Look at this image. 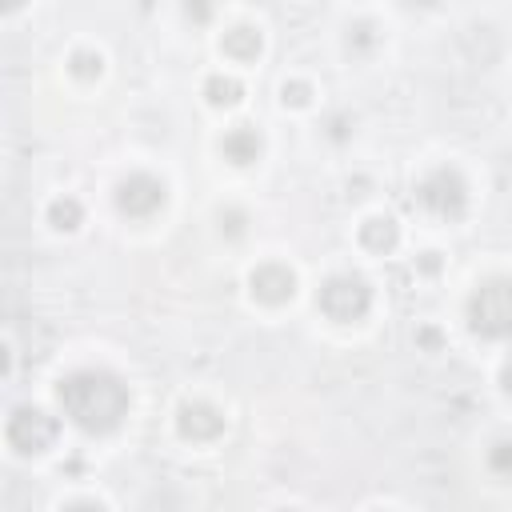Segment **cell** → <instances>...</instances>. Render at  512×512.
Instances as JSON below:
<instances>
[{
    "label": "cell",
    "mask_w": 512,
    "mask_h": 512,
    "mask_svg": "<svg viewBox=\"0 0 512 512\" xmlns=\"http://www.w3.org/2000/svg\"><path fill=\"white\" fill-rule=\"evenodd\" d=\"M420 204L440 220H460L468 208V184L456 168H436L420 180Z\"/></svg>",
    "instance_id": "obj_4"
},
{
    "label": "cell",
    "mask_w": 512,
    "mask_h": 512,
    "mask_svg": "<svg viewBox=\"0 0 512 512\" xmlns=\"http://www.w3.org/2000/svg\"><path fill=\"white\" fill-rule=\"evenodd\" d=\"M260 148H264V140H260V132H256L252 124H236V128L224 132V140H220V152H224L232 164H252V160L260 156Z\"/></svg>",
    "instance_id": "obj_9"
},
{
    "label": "cell",
    "mask_w": 512,
    "mask_h": 512,
    "mask_svg": "<svg viewBox=\"0 0 512 512\" xmlns=\"http://www.w3.org/2000/svg\"><path fill=\"white\" fill-rule=\"evenodd\" d=\"M468 324L472 332L488 340L512 336V280H488L468 300Z\"/></svg>",
    "instance_id": "obj_2"
},
{
    "label": "cell",
    "mask_w": 512,
    "mask_h": 512,
    "mask_svg": "<svg viewBox=\"0 0 512 512\" xmlns=\"http://www.w3.org/2000/svg\"><path fill=\"white\" fill-rule=\"evenodd\" d=\"M280 100L292 104V108H308V104H312V84H308V80H284Z\"/></svg>",
    "instance_id": "obj_15"
},
{
    "label": "cell",
    "mask_w": 512,
    "mask_h": 512,
    "mask_svg": "<svg viewBox=\"0 0 512 512\" xmlns=\"http://www.w3.org/2000/svg\"><path fill=\"white\" fill-rule=\"evenodd\" d=\"M176 428L184 440H216L224 432V412L208 400H184L176 412Z\"/></svg>",
    "instance_id": "obj_8"
},
{
    "label": "cell",
    "mask_w": 512,
    "mask_h": 512,
    "mask_svg": "<svg viewBox=\"0 0 512 512\" xmlns=\"http://www.w3.org/2000/svg\"><path fill=\"white\" fill-rule=\"evenodd\" d=\"M160 204H164V180H156L148 172H136V176L120 180V188H116V208L124 216H152Z\"/></svg>",
    "instance_id": "obj_6"
},
{
    "label": "cell",
    "mask_w": 512,
    "mask_h": 512,
    "mask_svg": "<svg viewBox=\"0 0 512 512\" xmlns=\"http://www.w3.org/2000/svg\"><path fill=\"white\" fill-rule=\"evenodd\" d=\"M128 384L108 368H76L56 384L60 412L84 432H112L128 416Z\"/></svg>",
    "instance_id": "obj_1"
},
{
    "label": "cell",
    "mask_w": 512,
    "mask_h": 512,
    "mask_svg": "<svg viewBox=\"0 0 512 512\" xmlns=\"http://www.w3.org/2000/svg\"><path fill=\"white\" fill-rule=\"evenodd\" d=\"M80 220H84V208H80L76 196H56V200L48 204V224H52V228L72 232V228H80Z\"/></svg>",
    "instance_id": "obj_13"
},
{
    "label": "cell",
    "mask_w": 512,
    "mask_h": 512,
    "mask_svg": "<svg viewBox=\"0 0 512 512\" xmlns=\"http://www.w3.org/2000/svg\"><path fill=\"white\" fill-rule=\"evenodd\" d=\"M288 512H292V508H288Z\"/></svg>",
    "instance_id": "obj_22"
},
{
    "label": "cell",
    "mask_w": 512,
    "mask_h": 512,
    "mask_svg": "<svg viewBox=\"0 0 512 512\" xmlns=\"http://www.w3.org/2000/svg\"><path fill=\"white\" fill-rule=\"evenodd\" d=\"M500 384H504V392L512 396V356L504 360V368H500Z\"/></svg>",
    "instance_id": "obj_19"
},
{
    "label": "cell",
    "mask_w": 512,
    "mask_h": 512,
    "mask_svg": "<svg viewBox=\"0 0 512 512\" xmlns=\"http://www.w3.org/2000/svg\"><path fill=\"white\" fill-rule=\"evenodd\" d=\"M488 468L500 472V476H512V440L492 444V452H488Z\"/></svg>",
    "instance_id": "obj_16"
},
{
    "label": "cell",
    "mask_w": 512,
    "mask_h": 512,
    "mask_svg": "<svg viewBox=\"0 0 512 512\" xmlns=\"http://www.w3.org/2000/svg\"><path fill=\"white\" fill-rule=\"evenodd\" d=\"M420 268H424V272H436V268H440V260H436V252H424V260H420Z\"/></svg>",
    "instance_id": "obj_20"
},
{
    "label": "cell",
    "mask_w": 512,
    "mask_h": 512,
    "mask_svg": "<svg viewBox=\"0 0 512 512\" xmlns=\"http://www.w3.org/2000/svg\"><path fill=\"white\" fill-rule=\"evenodd\" d=\"M360 244H364L368 252H392V248L400 244L396 220H392V216H372V220H364V224H360Z\"/></svg>",
    "instance_id": "obj_10"
},
{
    "label": "cell",
    "mask_w": 512,
    "mask_h": 512,
    "mask_svg": "<svg viewBox=\"0 0 512 512\" xmlns=\"http://www.w3.org/2000/svg\"><path fill=\"white\" fill-rule=\"evenodd\" d=\"M204 96H208V104H212V108H232V104H240V100H244V84H240L236 76L216 72V76H208V80H204Z\"/></svg>",
    "instance_id": "obj_12"
},
{
    "label": "cell",
    "mask_w": 512,
    "mask_h": 512,
    "mask_svg": "<svg viewBox=\"0 0 512 512\" xmlns=\"http://www.w3.org/2000/svg\"><path fill=\"white\" fill-rule=\"evenodd\" d=\"M60 512H108L100 500H72L68 508H60Z\"/></svg>",
    "instance_id": "obj_18"
},
{
    "label": "cell",
    "mask_w": 512,
    "mask_h": 512,
    "mask_svg": "<svg viewBox=\"0 0 512 512\" xmlns=\"http://www.w3.org/2000/svg\"><path fill=\"white\" fill-rule=\"evenodd\" d=\"M420 344H428V348H436V344H440V336H436L432 328H424V332H420Z\"/></svg>",
    "instance_id": "obj_21"
},
{
    "label": "cell",
    "mask_w": 512,
    "mask_h": 512,
    "mask_svg": "<svg viewBox=\"0 0 512 512\" xmlns=\"http://www.w3.org/2000/svg\"><path fill=\"white\" fill-rule=\"evenodd\" d=\"M248 288H252V296H256L260 304H284V300L296 296V272H292L288 264H276V260H272V264L252 268Z\"/></svg>",
    "instance_id": "obj_7"
},
{
    "label": "cell",
    "mask_w": 512,
    "mask_h": 512,
    "mask_svg": "<svg viewBox=\"0 0 512 512\" xmlns=\"http://www.w3.org/2000/svg\"><path fill=\"white\" fill-rule=\"evenodd\" d=\"M4 436H8V444H12L20 456H36V452H44V448L56 444L60 424H56V416H48L44 408H28V404H24V408H16V412L8 416Z\"/></svg>",
    "instance_id": "obj_5"
},
{
    "label": "cell",
    "mask_w": 512,
    "mask_h": 512,
    "mask_svg": "<svg viewBox=\"0 0 512 512\" xmlns=\"http://www.w3.org/2000/svg\"><path fill=\"white\" fill-rule=\"evenodd\" d=\"M220 220H228L224 228H228L232 236H240V232H244V212H236V208H228V212H220Z\"/></svg>",
    "instance_id": "obj_17"
},
{
    "label": "cell",
    "mask_w": 512,
    "mask_h": 512,
    "mask_svg": "<svg viewBox=\"0 0 512 512\" xmlns=\"http://www.w3.org/2000/svg\"><path fill=\"white\" fill-rule=\"evenodd\" d=\"M220 48H224V56H232V60H240V64H244V60H256V56H260L264 40H260V32H256V28L236 24V28H228V32H224Z\"/></svg>",
    "instance_id": "obj_11"
},
{
    "label": "cell",
    "mask_w": 512,
    "mask_h": 512,
    "mask_svg": "<svg viewBox=\"0 0 512 512\" xmlns=\"http://www.w3.org/2000/svg\"><path fill=\"white\" fill-rule=\"evenodd\" d=\"M68 72L80 76V80H96V76L104 72V56L92 52V48H76V52L68 56Z\"/></svg>",
    "instance_id": "obj_14"
},
{
    "label": "cell",
    "mask_w": 512,
    "mask_h": 512,
    "mask_svg": "<svg viewBox=\"0 0 512 512\" xmlns=\"http://www.w3.org/2000/svg\"><path fill=\"white\" fill-rule=\"evenodd\" d=\"M316 304H320V312H324L328 320L348 324V320H360V316L372 308V288H368V280L356 276V272H336V276H328V280L320 284Z\"/></svg>",
    "instance_id": "obj_3"
}]
</instances>
